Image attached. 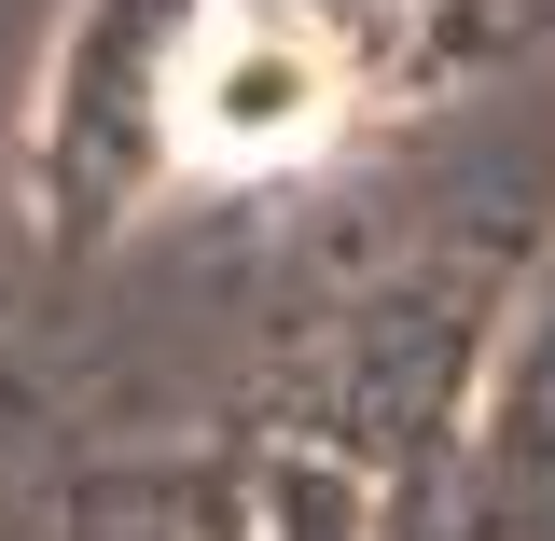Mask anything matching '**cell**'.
Wrapping results in <instances>:
<instances>
[{"label": "cell", "instance_id": "cell-1", "mask_svg": "<svg viewBox=\"0 0 555 541\" xmlns=\"http://www.w3.org/2000/svg\"><path fill=\"white\" fill-rule=\"evenodd\" d=\"M347 126V56L320 14L278 0H222L195 42L167 56V153L195 181H264L292 153H320Z\"/></svg>", "mask_w": 555, "mask_h": 541}]
</instances>
